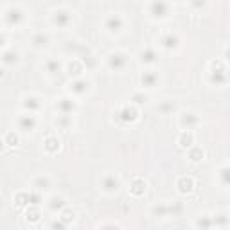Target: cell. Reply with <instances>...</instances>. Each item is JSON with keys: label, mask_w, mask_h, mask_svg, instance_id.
Segmentation results:
<instances>
[{"label": "cell", "mask_w": 230, "mask_h": 230, "mask_svg": "<svg viewBox=\"0 0 230 230\" xmlns=\"http://www.w3.org/2000/svg\"><path fill=\"white\" fill-rule=\"evenodd\" d=\"M70 219H74V212H65V214L61 216V221L63 223H68Z\"/></svg>", "instance_id": "5b68a950"}, {"label": "cell", "mask_w": 230, "mask_h": 230, "mask_svg": "<svg viewBox=\"0 0 230 230\" xmlns=\"http://www.w3.org/2000/svg\"><path fill=\"white\" fill-rule=\"evenodd\" d=\"M144 191H146V183L140 182V180H135V182H133V185H131V192L137 194V196H140Z\"/></svg>", "instance_id": "6da1fadb"}, {"label": "cell", "mask_w": 230, "mask_h": 230, "mask_svg": "<svg viewBox=\"0 0 230 230\" xmlns=\"http://www.w3.org/2000/svg\"><path fill=\"white\" fill-rule=\"evenodd\" d=\"M192 189V180H180V191L182 192H187Z\"/></svg>", "instance_id": "7a4b0ae2"}, {"label": "cell", "mask_w": 230, "mask_h": 230, "mask_svg": "<svg viewBox=\"0 0 230 230\" xmlns=\"http://www.w3.org/2000/svg\"><path fill=\"white\" fill-rule=\"evenodd\" d=\"M104 185H106L108 191H113V189H117V180H115V178H108L106 182H104Z\"/></svg>", "instance_id": "3957f363"}, {"label": "cell", "mask_w": 230, "mask_h": 230, "mask_svg": "<svg viewBox=\"0 0 230 230\" xmlns=\"http://www.w3.org/2000/svg\"><path fill=\"white\" fill-rule=\"evenodd\" d=\"M153 7L157 9L158 13H164V11H165V6H164V4H155V6H153Z\"/></svg>", "instance_id": "ba28073f"}, {"label": "cell", "mask_w": 230, "mask_h": 230, "mask_svg": "<svg viewBox=\"0 0 230 230\" xmlns=\"http://www.w3.org/2000/svg\"><path fill=\"white\" fill-rule=\"evenodd\" d=\"M29 219H31V221H36V219H38V212H36V210H32V212H31V216L27 214V221Z\"/></svg>", "instance_id": "8992f818"}, {"label": "cell", "mask_w": 230, "mask_h": 230, "mask_svg": "<svg viewBox=\"0 0 230 230\" xmlns=\"http://www.w3.org/2000/svg\"><path fill=\"white\" fill-rule=\"evenodd\" d=\"M110 25H112V27H119V25H121V20H119V18H112V20H110Z\"/></svg>", "instance_id": "52a82bcc"}, {"label": "cell", "mask_w": 230, "mask_h": 230, "mask_svg": "<svg viewBox=\"0 0 230 230\" xmlns=\"http://www.w3.org/2000/svg\"><path fill=\"white\" fill-rule=\"evenodd\" d=\"M61 207H63V200H61V198H54L52 203H50V208L56 210V208H61Z\"/></svg>", "instance_id": "277c9868"}]
</instances>
